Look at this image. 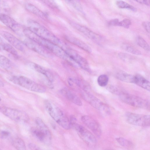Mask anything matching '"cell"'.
Here are the masks:
<instances>
[{"instance_id":"5b68a950","label":"cell","mask_w":150,"mask_h":150,"mask_svg":"<svg viewBox=\"0 0 150 150\" xmlns=\"http://www.w3.org/2000/svg\"><path fill=\"white\" fill-rule=\"evenodd\" d=\"M123 102L131 106L149 110L150 102L147 100L122 91L118 95Z\"/></svg>"},{"instance_id":"cb8c5ba5","label":"cell","mask_w":150,"mask_h":150,"mask_svg":"<svg viewBox=\"0 0 150 150\" xmlns=\"http://www.w3.org/2000/svg\"><path fill=\"white\" fill-rule=\"evenodd\" d=\"M35 122L38 127L49 138L52 139V135L42 120L39 117H37L35 119Z\"/></svg>"},{"instance_id":"5bb4252c","label":"cell","mask_w":150,"mask_h":150,"mask_svg":"<svg viewBox=\"0 0 150 150\" xmlns=\"http://www.w3.org/2000/svg\"><path fill=\"white\" fill-rule=\"evenodd\" d=\"M82 122L97 137H100L101 134L100 126L98 122L91 117L87 115L81 117Z\"/></svg>"},{"instance_id":"ffe728a7","label":"cell","mask_w":150,"mask_h":150,"mask_svg":"<svg viewBox=\"0 0 150 150\" xmlns=\"http://www.w3.org/2000/svg\"><path fill=\"white\" fill-rule=\"evenodd\" d=\"M69 84L71 86L75 84L84 91H88L90 89V86L86 82L79 79L71 77L69 79Z\"/></svg>"},{"instance_id":"60d3db41","label":"cell","mask_w":150,"mask_h":150,"mask_svg":"<svg viewBox=\"0 0 150 150\" xmlns=\"http://www.w3.org/2000/svg\"><path fill=\"white\" fill-rule=\"evenodd\" d=\"M119 21L117 19H114L110 21L108 23L110 26H118Z\"/></svg>"},{"instance_id":"9a60e30c","label":"cell","mask_w":150,"mask_h":150,"mask_svg":"<svg viewBox=\"0 0 150 150\" xmlns=\"http://www.w3.org/2000/svg\"><path fill=\"white\" fill-rule=\"evenodd\" d=\"M71 25L76 29L81 32L90 39L96 41L102 40V37L87 28L78 24L71 23Z\"/></svg>"},{"instance_id":"484cf974","label":"cell","mask_w":150,"mask_h":150,"mask_svg":"<svg viewBox=\"0 0 150 150\" xmlns=\"http://www.w3.org/2000/svg\"><path fill=\"white\" fill-rule=\"evenodd\" d=\"M11 144L16 149H26V146L24 142L22 139L19 137H16L13 138L11 141Z\"/></svg>"},{"instance_id":"2e32d148","label":"cell","mask_w":150,"mask_h":150,"mask_svg":"<svg viewBox=\"0 0 150 150\" xmlns=\"http://www.w3.org/2000/svg\"><path fill=\"white\" fill-rule=\"evenodd\" d=\"M29 65L32 68L39 73L43 75L50 81L52 83L54 81V77L52 74L44 67L35 63L31 62Z\"/></svg>"},{"instance_id":"7a4b0ae2","label":"cell","mask_w":150,"mask_h":150,"mask_svg":"<svg viewBox=\"0 0 150 150\" xmlns=\"http://www.w3.org/2000/svg\"><path fill=\"white\" fill-rule=\"evenodd\" d=\"M28 28L39 37L52 42L62 48L64 46L60 39L37 21L29 19L28 21Z\"/></svg>"},{"instance_id":"f35d334b","label":"cell","mask_w":150,"mask_h":150,"mask_svg":"<svg viewBox=\"0 0 150 150\" xmlns=\"http://www.w3.org/2000/svg\"><path fill=\"white\" fill-rule=\"evenodd\" d=\"M10 134V133L7 131L0 129V138H7L9 136Z\"/></svg>"},{"instance_id":"f6af8a7d","label":"cell","mask_w":150,"mask_h":150,"mask_svg":"<svg viewBox=\"0 0 150 150\" xmlns=\"http://www.w3.org/2000/svg\"><path fill=\"white\" fill-rule=\"evenodd\" d=\"M4 85V84L3 81L0 78V87H3Z\"/></svg>"},{"instance_id":"74e56055","label":"cell","mask_w":150,"mask_h":150,"mask_svg":"<svg viewBox=\"0 0 150 150\" xmlns=\"http://www.w3.org/2000/svg\"><path fill=\"white\" fill-rule=\"evenodd\" d=\"M47 5L52 8H56L57 5L54 0H40Z\"/></svg>"},{"instance_id":"7c38bea8","label":"cell","mask_w":150,"mask_h":150,"mask_svg":"<svg viewBox=\"0 0 150 150\" xmlns=\"http://www.w3.org/2000/svg\"><path fill=\"white\" fill-rule=\"evenodd\" d=\"M0 21L17 34L20 35L23 34L24 29L22 26L6 14H0Z\"/></svg>"},{"instance_id":"ba28073f","label":"cell","mask_w":150,"mask_h":150,"mask_svg":"<svg viewBox=\"0 0 150 150\" xmlns=\"http://www.w3.org/2000/svg\"><path fill=\"white\" fill-rule=\"evenodd\" d=\"M82 93L83 98L94 108L108 115L111 113L109 107L97 97L88 91H84Z\"/></svg>"},{"instance_id":"44dd1931","label":"cell","mask_w":150,"mask_h":150,"mask_svg":"<svg viewBox=\"0 0 150 150\" xmlns=\"http://www.w3.org/2000/svg\"><path fill=\"white\" fill-rule=\"evenodd\" d=\"M134 83L145 89L150 91V84L149 81L140 75L137 74L134 76Z\"/></svg>"},{"instance_id":"ab89813d","label":"cell","mask_w":150,"mask_h":150,"mask_svg":"<svg viewBox=\"0 0 150 150\" xmlns=\"http://www.w3.org/2000/svg\"><path fill=\"white\" fill-rule=\"evenodd\" d=\"M142 25L147 32L150 33V23L148 21H145L142 23Z\"/></svg>"},{"instance_id":"836d02e7","label":"cell","mask_w":150,"mask_h":150,"mask_svg":"<svg viewBox=\"0 0 150 150\" xmlns=\"http://www.w3.org/2000/svg\"><path fill=\"white\" fill-rule=\"evenodd\" d=\"M118 55L122 60L125 62H129L133 59L132 56L127 53L120 52Z\"/></svg>"},{"instance_id":"52a82bcc","label":"cell","mask_w":150,"mask_h":150,"mask_svg":"<svg viewBox=\"0 0 150 150\" xmlns=\"http://www.w3.org/2000/svg\"><path fill=\"white\" fill-rule=\"evenodd\" d=\"M77 132L80 138L89 147H94L96 145L97 140L94 135L88 130L76 122L70 124Z\"/></svg>"},{"instance_id":"d4e9b609","label":"cell","mask_w":150,"mask_h":150,"mask_svg":"<svg viewBox=\"0 0 150 150\" xmlns=\"http://www.w3.org/2000/svg\"><path fill=\"white\" fill-rule=\"evenodd\" d=\"M13 67L11 61L6 57L0 54V67L6 70H9Z\"/></svg>"},{"instance_id":"9c48e42d","label":"cell","mask_w":150,"mask_h":150,"mask_svg":"<svg viewBox=\"0 0 150 150\" xmlns=\"http://www.w3.org/2000/svg\"><path fill=\"white\" fill-rule=\"evenodd\" d=\"M127 121L130 124L142 127L150 126V116L127 112L125 114Z\"/></svg>"},{"instance_id":"6da1fadb","label":"cell","mask_w":150,"mask_h":150,"mask_svg":"<svg viewBox=\"0 0 150 150\" xmlns=\"http://www.w3.org/2000/svg\"><path fill=\"white\" fill-rule=\"evenodd\" d=\"M23 34L27 38L38 43L59 57L69 63L72 60L64 50L59 45L38 36L29 29H24Z\"/></svg>"},{"instance_id":"603a6c76","label":"cell","mask_w":150,"mask_h":150,"mask_svg":"<svg viewBox=\"0 0 150 150\" xmlns=\"http://www.w3.org/2000/svg\"><path fill=\"white\" fill-rule=\"evenodd\" d=\"M25 8L29 12L43 19H46L47 18L45 14L33 4H27L25 5Z\"/></svg>"},{"instance_id":"ee69618b","label":"cell","mask_w":150,"mask_h":150,"mask_svg":"<svg viewBox=\"0 0 150 150\" xmlns=\"http://www.w3.org/2000/svg\"><path fill=\"white\" fill-rule=\"evenodd\" d=\"M6 42L0 37V50H3L5 44Z\"/></svg>"},{"instance_id":"4fadbf2b","label":"cell","mask_w":150,"mask_h":150,"mask_svg":"<svg viewBox=\"0 0 150 150\" xmlns=\"http://www.w3.org/2000/svg\"><path fill=\"white\" fill-rule=\"evenodd\" d=\"M0 35L14 47L21 51L24 50V46L21 41L12 34L8 32L0 30Z\"/></svg>"},{"instance_id":"e575fe53","label":"cell","mask_w":150,"mask_h":150,"mask_svg":"<svg viewBox=\"0 0 150 150\" xmlns=\"http://www.w3.org/2000/svg\"><path fill=\"white\" fill-rule=\"evenodd\" d=\"M107 88L110 92L117 95H118L122 91L119 88L113 85L109 86Z\"/></svg>"},{"instance_id":"7402d4cb","label":"cell","mask_w":150,"mask_h":150,"mask_svg":"<svg viewBox=\"0 0 150 150\" xmlns=\"http://www.w3.org/2000/svg\"><path fill=\"white\" fill-rule=\"evenodd\" d=\"M115 76L119 80L128 83H134V76L126 72L120 71H117L115 74Z\"/></svg>"},{"instance_id":"f546056e","label":"cell","mask_w":150,"mask_h":150,"mask_svg":"<svg viewBox=\"0 0 150 150\" xmlns=\"http://www.w3.org/2000/svg\"><path fill=\"white\" fill-rule=\"evenodd\" d=\"M136 42L140 47L145 50L149 51L150 47L147 42L142 37L138 36L136 38Z\"/></svg>"},{"instance_id":"8992f818","label":"cell","mask_w":150,"mask_h":150,"mask_svg":"<svg viewBox=\"0 0 150 150\" xmlns=\"http://www.w3.org/2000/svg\"><path fill=\"white\" fill-rule=\"evenodd\" d=\"M0 112L17 122L26 123L29 120L28 115L22 110L4 106H1Z\"/></svg>"},{"instance_id":"4316f807","label":"cell","mask_w":150,"mask_h":150,"mask_svg":"<svg viewBox=\"0 0 150 150\" xmlns=\"http://www.w3.org/2000/svg\"><path fill=\"white\" fill-rule=\"evenodd\" d=\"M122 48L127 52L135 55L141 54V52L134 47L127 44H123Z\"/></svg>"},{"instance_id":"f1b7e54d","label":"cell","mask_w":150,"mask_h":150,"mask_svg":"<svg viewBox=\"0 0 150 150\" xmlns=\"http://www.w3.org/2000/svg\"><path fill=\"white\" fill-rule=\"evenodd\" d=\"M3 50L11 54L13 56L18 58V55L17 52L15 50L14 47L9 43L6 42L4 46Z\"/></svg>"},{"instance_id":"d6986e66","label":"cell","mask_w":150,"mask_h":150,"mask_svg":"<svg viewBox=\"0 0 150 150\" xmlns=\"http://www.w3.org/2000/svg\"><path fill=\"white\" fill-rule=\"evenodd\" d=\"M66 39L69 42L79 47L86 52L90 53L92 51L91 47L85 43L76 38L69 36H65Z\"/></svg>"},{"instance_id":"7bdbcfd3","label":"cell","mask_w":150,"mask_h":150,"mask_svg":"<svg viewBox=\"0 0 150 150\" xmlns=\"http://www.w3.org/2000/svg\"><path fill=\"white\" fill-rule=\"evenodd\" d=\"M138 3L146 5H149L150 0H134Z\"/></svg>"},{"instance_id":"83f0119b","label":"cell","mask_w":150,"mask_h":150,"mask_svg":"<svg viewBox=\"0 0 150 150\" xmlns=\"http://www.w3.org/2000/svg\"><path fill=\"white\" fill-rule=\"evenodd\" d=\"M116 139L120 145L125 147L131 148L134 147L133 144L125 138L120 137L116 138Z\"/></svg>"},{"instance_id":"8fae6325","label":"cell","mask_w":150,"mask_h":150,"mask_svg":"<svg viewBox=\"0 0 150 150\" xmlns=\"http://www.w3.org/2000/svg\"><path fill=\"white\" fill-rule=\"evenodd\" d=\"M23 42L28 48L44 57H52V54L50 51L34 40L27 38Z\"/></svg>"},{"instance_id":"b9f144b4","label":"cell","mask_w":150,"mask_h":150,"mask_svg":"<svg viewBox=\"0 0 150 150\" xmlns=\"http://www.w3.org/2000/svg\"><path fill=\"white\" fill-rule=\"evenodd\" d=\"M28 147L32 150H40L41 149L35 144L30 143L28 145Z\"/></svg>"},{"instance_id":"ac0fdd59","label":"cell","mask_w":150,"mask_h":150,"mask_svg":"<svg viewBox=\"0 0 150 150\" xmlns=\"http://www.w3.org/2000/svg\"><path fill=\"white\" fill-rule=\"evenodd\" d=\"M61 93L66 98L78 106L82 105V102L79 97L74 93L67 88L61 91Z\"/></svg>"},{"instance_id":"1f68e13d","label":"cell","mask_w":150,"mask_h":150,"mask_svg":"<svg viewBox=\"0 0 150 150\" xmlns=\"http://www.w3.org/2000/svg\"><path fill=\"white\" fill-rule=\"evenodd\" d=\"M108 77L105 74H102L99 76L97 79V82L98 85L102 87L105 86L108 84Z\"/></svg>"},{"instance_id":"bcb514c9","label":"cell","mask_w":150,"mask_h":150,"mask_svg":"<svg viewBox=\"0 0 150 150\" xmlns=\"http://www.w3.org/2000/svg\"><path fill=\"white\" fill-rule=\"evenodd\" d=\"M1 100V98H0V101Z\"/></svg>"},{"instance_id":"3957f363","label":"cell","mask_w":150,"mask_h":150,"mask_svg":"<svg viewBox=\"0 0 150 150\" xmlns=\"http://www.w3.org/2000/svg\"><path fill=\"white\" fill-rule=\"evenodd\" d=\"M44 105L48 113L57 123L64 129H70L69 121L59 108L53 105L48 100L44 101Z\"/></svg>"},{"instance_id":"277c9868","label":"cell","mask_w":150,"mask_h":150,"mask_svg":"<svg viewBox=\"0 0 150 150\" xmlns=\"http://www.w3.org/2000/svg\"><path fill=\"white\" fill-rule=\"evenodd\" d=\"M9 80L14 83L33 92L42 93L46 91L44 86L25 76H13L9 79Z\"/></svg>"},{"instance_id":"d6a6232c","label":"cell","mask_w":150,"mask_h":150,"mask_svg":"<svg viewBox=\"0 0 150 150\" xmlns=\"http://www.w3.org/2000/svg\"><path fill=\"white\" fill-rule=\"evenodd\" d=\"M69 3L76 9L80 12L83 11L82 8L79 0H64Z\"/></svg>"},{"instance_id":"4dcf8cb0","label":"cell","mask_w":150,"mask_h":150,"mask_svg":"<svg viewBox=\"0 0 150 150\" xmlns=\"http://www.w3.org/2000/svg\"><path fill=\"white\" fill-rule=\"evenodd\" d=\"M116 3L117 6L120 8L128 9L134 11H136V8L122 1H117Z\"/></svg>"},{"instance_id":"30bf717a","label":"cell","mask_w":150,"mask_h":150,"mask_svg":"<svg viewBox=\"0 0 150 150\" xmlns=\"http://www.w3.org/2000/svg\"><path fill=\"white\" fill-rule=\"evenodd\" d=\"M63 49L79 67L88 72H91L89 64L84 57L73 50L66 46L63 47Z\"/></svg>"},{"instance_id":"8d00e7d4","label":"cell","mask_w":150,"mask_h":150,"mask_svg":"<svg viewBox=\"0 0 150 150\" xmlns=\"http://www.w3.org/2000/svg\"><path fill=\"white\" fill-rule=\"evenodd\" d=\"M8 11V7L5 2L3 0H0V14H6Z\"/></svg>"},{"instance_id":"e0dca14e","label":"cell","mask_w":150,"mask_h":150,"mask_svg":"<svg viewBox=\"0 0 150 150\" xmlns=\"http://www.w3.org/2000/svg\"><path fill=\"white\" fill-rule=\"evenodd\" d=\"M32 134L40 142L46 144L50 145L52 139L49 138L46 134L38 128L33 127L31 129Z\"/></svg>"},{"instance_id":"d590c367","label":"cell","mask_w":150,"mask_h":150,"mask_svg":"<svg viewBox=\"0 0 150 150\" xmlns=\"http://www.w3.org/2000/svg\"><path fill=\"white\" fill-rule=\"evenodd\" d=\"M131 24L130 20L128 19H125L119 22L118 26H121L125 28H128Z\"/></svg>"}]
</instances>
